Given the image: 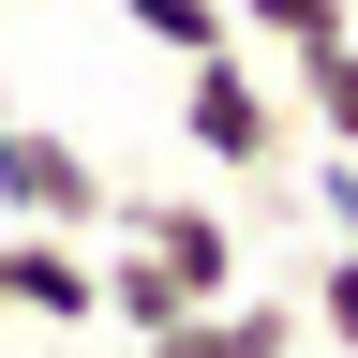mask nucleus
Segmentation results:
<instances>
[{
    "mask_svg": "<svg viewBox=\"0 0 358 358\" xmlns=\"http://www.w3.org/2000/svg\"><path fill=\"white\" fill-rule=\"evenodd\" d=\"M179 134H194V164H224V179H284V90H268L239 45H209V60H179Z\"/></svg>",
    "mask_w": 358,
    "mask_h": 358,
    "instance_id": "nucleus-1",
    "label": "nucleus"
},
{
    "mask_svg": "<svg viewBox=\"0 0 358 358\" xmlns=\"http://www.w3.org/2000/svg\"><path fill=\"white\" fill-rule=\"evenodd\" d=\"M105 209H120L105 164H90L60 120H0V224H60V239H90Z\"/></svg>",
    "mask_w": 358,
    "mask_h": 358,
    "instance_id": "nucleus-2",
    "label": "nucleus"
},
{
    "mask_svg": "<svg viewBox=\"0 0 358 358\" xmlns=\"http://www.w3.org/2000/svg\"><path fill=\"white\" fill-rule=\"evenodd\" d=\"M105 239H134V254H164L194 313H209V299H239V224H224L209 194H120V209H105Z\"/></svg>",
    "mask_w": 358,
    "mask_h": 358,
    "instance_id": "nucleus-3",
    "label": "nucleus"
},
{
    "mask_svg": "<svg viewBox=\"0 0 358 358\" xmlns=\"http://www.w3.org/2000/svg\"><path fill=\"white\" fill-rule=\"evenodd\" d=\"M15 254V329H105V254L60 239V224H0Z\"/></svg>",
    "mask_w": 358,
    "mask_h": 358,
    "instance_id": "nucleus-4",
    "label": "nucleus"
},
{
    "mask_svg": "<svg viewBox=\"0 0 358 358\" xmlns=\"http://www.w3.org/2000/svg\"><path fill=\"white\" fill-rule=\"evenodd\" d=\"M134 358H299V299H209V313H179V329H150Z\"/></svg>",
    "mask_w": 358,
    "mask_h": 358,
    "instance_id": "nucleus-5",
    "label": "nucleus"
},
{
    "mask_svg": "<svg viewBox=\"0 0 358 358\" xmlns=\"http://www.w3.org/2000/svg\"><path fill=\"white\" fill-rule=\"evenodd\" d=\"M179 313H194V299H179V268L120 239V254H105V329H134V343H150V329H179Z\"/></svg>",
    "mask_w": 358,
    "mask_h": 358,
    "instance_id": "nucleus-6",
    "label": "nucleus"
},
{
    "mask_svg": "<svg viewBox=\"0 0 358 358\" xmlns=\"http://www.w3.org/2000/svg\"><path fill=\"white\" fill-rule=\"evenodd\" d=\"M284 75H299V120L329 134V150H358V30H343V45H299Z\"/></svg>",
    "mask_w": 358,
    "mask_h": 358,
    "instance_id": "nucleus-7",
    "label": "nucleus"
},
{
    "mask_svg": "<svg viewBox=\"0 0 358 358\" xmlns=\"http://www.w3.org/2000/svg\"><path fill=\"white\" fill-rule=\"evenodd\" d=\"M224 15H239L254 45H284V60H299V45H343V30H358V0H224Z\"/></svg>",
    "mask_w": 358,
    "mask_h": 358,
    "instance_id": "nucleus-8",
    "label": "nucleus"
},
{
    "mask_svg": "<svg viewBox=\"0 0 358 358\" xmlns=\"http://www.w3.org/2000/svg\"><path fill=\"white\" fill-rule=\"evenodd\" d=\"M134 30L164 45V60H209V45H239V15H224V0H120Z\"/></svg>",
    "mask_w": 358,
    "mask_h": 358,
    "instance_id": "nucleus-9",
    "label": "nucleus"
},
{
    "mask_svg": "<svg viewBox=\"0 0 358 358\" xmlns=\"http://www.w3.org/2000/svg\"><path fill=\"white\" fill-rule=\"evenodd\" d=\"M299 329H329V343L358 358V239H329V254H313V299H299Z\"/></svg>",
    "mask_w": 358,
    "mask_h": 358,
    "instance_id": "nucleus-10",
    "label": "nucleus"
},
{
    "mask_svg": "<svg viewBox=\"0 0 358 358\" xmlns=\"http://www.w3.org/2000/svg\"><path fill=\"white\" fill-rule=\"evenodd\" d=\"M313 224H329V239H358V150L313 164Z\"/></svg>",
    "mask_w": 358,
    "mask_h": 358,
    "instance_id": "nucleus-11",
    "label": "nucleus"
},
{
    "mask_svg": "<svg viewBox=\"0 0 358 358\" xmlns=\"http://www.w3.org/2000/svg\"><path fill=\"white\" fill-rule=\"evenodd\" d=\"M0 329H15V254H0Z\"/></svg>",
    "mask_w": 358,
    "mask_h": 358,
    "instance_id": "nucleus-12",
    "label": "nucleus"
},
{
    "mask_svg": "<svg viewBox=\"0 0 358 358\" xmlns=\"http://www.w3.org/2000/svg\"><path fill=\"white\" fill-rule=\"evenodd\" d=\"M0 120H15V90H0Z\"/></svg>",
    "mask_w": 358,
    "mask_h": 358,
    "instance_id": "nucleus-13",
    "label": "nucleus"
}]
</instances>
